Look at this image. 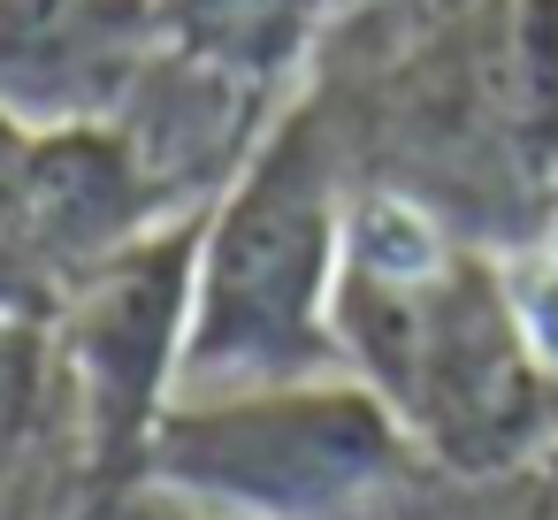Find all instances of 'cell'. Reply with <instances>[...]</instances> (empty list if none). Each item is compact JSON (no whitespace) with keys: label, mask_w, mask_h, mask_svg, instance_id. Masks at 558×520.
<instances>
[{"label":"cell","mask_w":558,"mask_h":520,"mask_svg":"<svg viewBox=\"0 0 558 520\" xmlns=\"http://www.w3.org/2000/svg\"><path fill=\"white\" fill-rule=\"evenodd\" d=\"M337 352L459 489H520L558 444V344L520 253L375 184H352L344 215Z\"/></svg>","instance_id":"1"},{"label":"cell","mask_w":558,"mask_h":520,"mask_svg":"<svg viewBox=\"0 0 558 520\" xmlns=\"http://www.w3.org/2000/svg\"><path fill=\"white\" fill-rule=\"evenodd\" d=\"M352 161L322 93L291 100L230 192L199 222L184 398H238L344 375L337 268H344Z\"/></svg>","instance_id":"2"},{"label":"cell","mask_w":558,"mask_h":520,"mask_svg":"<svg viewBox=\"0 0 558 520\" xmlns=\"http://www.w3.org/2000/svg\"><path fill=\"white\" fill-rule=\"evenodd\" d=\"M444 489L459 482L352 375L177 398L146 459V497L215 520H444Z\"/></svg>","instance_id":"3"},{"label":"cell","mask_w":558,"mask_h":520,"mask_svg":"<svg viewBox=\"0 0 558 520\" xmlns=\"http://www.w3.org/2000/svg\"><path fill=\"white\" fill-rule=\"evenodd\" d=\"M199 215L161 222L123 261L85 276L54 306V352L77 390L85 459H93V520H131L146 497V459L184 398V337H192V268H199Z\"/></svg>","instance_id":"4"},{"label":"cell","mask_w":558,"mask_h":520,"mask_svg":"<svg viewBox=\"0 0 558 520\" xmlns=\"http://www.w3.org/2000/svg\"><path fill=\"white\" fill-rule=\"evenodd\" d=\"M177 222L138 177L131 146L93 131H32L0 116V314L54 322V306L123 261L138 238Z\"/></svg>","instance_id":"5"},{"label":"cell","mask_w":558,"mask_h":520,"mask_svg":"<svg viewBox=\"0 0 558 520\" xmlns=\"http://www.w3.org/2000/svg\"><path fill=\"white\" fill-rule=\"evenodd\" d=\"M161 55V0H0V116L32 131L116 123Z\"/></svg>","instance_id":"6"},{"label":"cell","mask_w":558,"mask_h":520,"mask_svg":"<svg viewBox=\"0 0 558 520\" xmlns=\"http://www.w3.org/2000/svg\"><path fill=\"white\" fill-rule=\"evenodd\" d=\"M329 16L337 0H161V47L238 85L283 93L299 62L329 39Z\"/></svg>","instance_id":"7"},{"label":"cell","mask_w":558,"mask_h":520,"mask_svg":"<svg viewBox=\"0 0 558 520\" xmlns=\"http://www.w3.org/2000/svg\"><path fill=\"white\" fill-rule=\"evenodd\" d=\"M497 0H383V39H428V32H451L466 16H489Z\"/></svg>","instance_id":"8"},{"label":"cell","mask_w":558,"mask_h":520,"mask_svg":"<svg viewBox=\"0 0 558 520\" xmlns=\"http://www.w3.org/2000/svg\"><path fill=\"white\" fill-rule=\"evenodd\" d=\"M512 520H558V444L543 451V467L520 482V497H512Z\"/></svg>","instance_id":"9"},{"label":"cell","mask_w":558,"mask_h":520,"mask_svg":"<svg viewBox=\"0 0 558 520\" xmlns=\"http://www.w3.org/2000/svg\"><path fill=\"white\" fill-rule=\"evenodd\" d=\"M535 261H543V276L558 283V184H550V207H543V230H535V245H527Z\"/></svg>","instance_id":"10"},{"label":"cell","mask_w":558,"mask_h":520,"mask_svg":"<svg viewBox=\"0 0 558 520\" xmlns=\"http://www.w3.org/2000/svg\"><path fill=\"white\" fill-rule=\"evenodd\" d=\"M131 520H215V512H192V505H169V497H138Z\"/></svg>","instance_id":"11"}]
</instances>
